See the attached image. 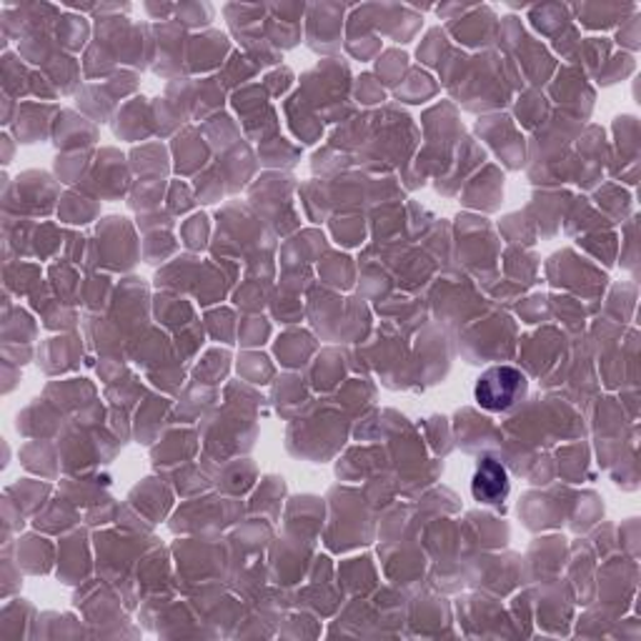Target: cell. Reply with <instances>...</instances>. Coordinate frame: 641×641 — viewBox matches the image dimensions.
I'll return each instance as SVG.
<instances>
[{
    "mask_svg": "<svg viewBox=\"0 0 641 641\" xmlns=\"http://www.w3.org/2000/svg\"><path fill=\"white\" fill-rule=\"evenodd\" d=\"M527 391V376L519 368L497 366L479 378L474 388V396L479 406L489 411H503L519 401V396Z\"/></svg>",
    "mask_w": 641,
    "mask_h": 641,
    "instance_id": "6da1fadb",
    "label": "cell"
},
{
    "mask_svg": "<svg viewBox=\"0 0 641 641\" xmlns=\"http://www.w3.org/2000/svg\"><path fill=\"white\" fill-rule=\"evenodd\" d=\"M474 499L481 503H499L509 494V474L499 461L487 459L479 464L471 481Z\"/></svg>",
    "mask_w": 641,
    "mask_h": 641,
    "instance_id": "7a4b0ae2",
    "label": "cell"
}]
</instances>
